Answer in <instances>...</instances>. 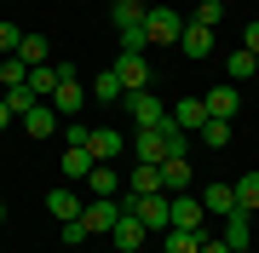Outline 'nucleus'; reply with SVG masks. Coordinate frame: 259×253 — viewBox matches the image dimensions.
<instances>
[{
	"label": "nucleus",
	"mask_w": 259,
	"mask_h": 253,
	"mask_svg": "<svg viewBox=\"0 0 259 253\" xmlns=\"http://www.w3.org/2000/svg\"><path fill=\"white\" fill-rule=\"evenodd\" d=\"M179 35H185V18H179L173 6H150L144 12V40L150 46H173Z\"/></svg>",
	"instance_id": "1"
},
{
	"label": "nucleus",
	"mask_w": 259,
	"mask_h": 253,
	"mask_svg": "<svg viewBox=\"0 0 259 253\" xmlns=\"http://www.w3.org/2000/svg\"><path fill=\"white\" fill-rule=\"evenodd\" d=\"M121 213H133L144 230H167V190H156V196H127Z\"/></svg>",
	"instance_id": "2"
},
{
	"label": "nucleus",
	"mask_w": 259,
	"mask_h": 253,
	"mask_svg": "<svg viewBox=\"0 0 259 253\" xmlns=\"http://www.w3.org/2000/svg\"><path fill=\"white\" fill-rule=\"evenodd\" d=\"M121 104H127L133 127H161V121H167V104L150 92V86H144V92H121Z\"/></svg>",
	"instance_id": "3"
},
{
	"label": "nucleus",
	"mask_w": 259,
	"mask_h": 253,
	"mask_svg": "<svg viewBox=\"0 0 259 253\" xmlns=\"http://www.w3.org/2000/svg\"><path fill=\"white\" fill-rule=\"evenodd\" d=\"M207 207L202 196H167V230H202Z\"/></svg>",
	"instance_id": "4"
},
{
	"label": "nucleus",
	"mask_w": 259,
	"mask_h": 253,
	"mask_svg": "<svg viewBox=\"0 0 259 253\" xmlns=\"http://www.w3.org/2000/svg\"><path fill=\"white\" fill-rule=\"evenodd\" d=\"M115 219H121V201H110V196H93V201L81 207L87 236H110V230H115Z\"/></svg>",
	"instance_id": "5"
},
{
	"label": "nucleus",
	"mask_w": 259,
	"mask_h": 253,
	"mask_svg": "<svg viewBox=\"0 0 259 253\" xmlns=\"http://www.w3.org/2000/svg\"><path fill=\"white\" fill-rule=\"evenodd\" d=\"M115 81H121V92H144V86H150L144 52H121V58H115Z\"/></svg>",
	"instance_id": "6"
},
{
	"label": "nucleus",
	"mask_w": 259,
	"mask_h": 253,
	"mask_svg": "<svg viewBox=\"0 0 259 253\" xmlns=\"http://www.w3.org/2000/svg\"><path fill=\"white\" fill-rule=\"evenodd\" d=\"M156 173H161V190H167V196H185V190H190V178H196L190 156H167Z\"/></svg>",
	"instance_id": "7"
},
{
	"label": "nucleus",
	"mask_w": 259,
	"mask_h": 253,
	"mask_svg": "<svg viewBox=\"0 0 259 253\" xmlns=\"http://www.w3.org/2000/svg\"><path fill=\"white\" fill-rule=\"evenodd\" d=\"M58 127H64V115H58V110H52V104H47V98H40V104H35V110H29V115H23V132H29V138H52V132H58Z\"/></svg>",
	"instance_id": "8"
},
{
	"label": "nucleus",
	"mask_w": 259,
	"mask_h": 253,
	"mask_svg": "<svg viewBox=\"0 0 259 253\" xmlns=\"http://www.w3.org/2000/svg\"><path fill=\"white\" fill-rule=\"evenodd\" d=\"M87 150H93V161H115L121 150H127V138H121L115 127H93L87 132Z\"/></svg>",
	"instance_id": "9"
},
{
	"label": "nucleus",
	"mask_w": 259,
	"mask_h": 253,
	"mask_svg": "<svg viewBox=\"0 0 259 253\" xmlns=\"http://www.w3.org/2000/svg\"><path fill=\"white\" fill-rule=\"evenodd\" d=\"M139 161H150V167L167 161V121L161 127H139Z\"/></svg>",
	"instance_id": "10"
},
{
	"label": "nucleus",
	"mask_w": 259,
	"mask_h": 253,
	"mask_svg": "<svg viewBox=\"0 0 259 253\" xmlns=\"http://www.w3.org/2000/svg\"><path fill=\"white\" fill-rule=\"evenodd\" d=\"M225 247H253V225H248V213H242V207H231V213H225V236H219Z\"/></svg>",
	"instance_id": "11"
},
{
	"label": "nucleus",
	"mask_w": 259,
	"mask_h": 253,
	"mask_svg": "<svg viewBox=\"0 0 259 253\" xmlns=\"http://www.w3.org/2000/svg\"><path fill=\"white\" fill-rule=\"evenodd\" d=\"M144 236H150V230L139 225V219H133V213H121V219H115V230H110V242H115L121 253H139V247H144Z\"/></svg>",
	"instance_id": "12"
},
{
	"label": "nucleus",
	"mask_w": 259,
	"mask_h": 253,
	"mask_svg": "<svg viewBox=\"0 0 259 253\" xmlns=\"http://www.w3.org/2000/svg\"><path fill=\"white\" fill-rule=\"evenodd\" d=\"M179 46H185V58H190V64H202V58L213 52V29H202V23H185Z\"/></svg>",
	"instance_id": "13"
},
{
	"label": "nucleus",
	"mask_w": 259,
	"mask_h": 253,
	"mask_svg": "<svg viewBox=\"0 0 259 253\" xmlns=\"http://www.w3.org/2000/svg\"><path fill=\"white\" fill-rule=\"evenodd\" d=\"M47 104H52L58 115H75V110H81V104H87V86H81V81H58Z\"/></svg>",
	"instance_id": "14"
},
{
	"label": "nucleus",
	"mask_w": 259,
	"mask_h": 253,
	"mask_svg": "<svg viewBox=\"0 0 259 253\" xmlns=\"http://www.w3.org/2000/svg\"><path fill=\"white\" fill-rule=\"evenodd\" d=\"M167 121H173L179 132H190V127L202 132V121H207V104H202V98H179V110L167 115Z\"/></svg>",
	"instance_id": "15"
},
{
	"label": "nucleus",
	"mask_w": 259,
	"mask_h": 253,
	"mask_svg": "<svg viewBox=\"0 0 259 253\" xmlns=\"http://www.w3.org/2000/svg\"><path fill=\"white\" fill-rule=\"evenodd\" d=\"M202 104H207V115H213V121H231L242 98H236V86H213V92H207Z\"/></svg>",
	"instance_id": "16"
},
{
	"label": "nucleus",
	"mask_w": 259,
	"mask_h": 253,
	"mask_svg": "<svg viewBox=\"0 0 259 253\" xmlns=\"http://www.w3.org/2000/svg\"><path fill=\"white\" fill-rule=\"evenodd\" d=\"M202 207H207L213 219H225V213H231V207H236V196H231V178H219V184H207V190H202Z\"/></svg>",
	"instance_id": "17"
},
{
	"label": "nucleus",
	"mask_w": 259,
	"mask_h": 253,
	"mask_svg": "<svg viewBox=\"0 0 259 253\" xmlns=\"http://www.w3.org/2000/svg\"><path fill=\"white\" fill-rule=\"evenodd\" d=\"M0 98H6V110L18 115V121H23L29 110H35V104H40V92H35V86H29V81H18V86H6V92H0Z\"/></svg>",
	"instance_id": "18"
},
{
	"label": "nucleus",
	"mask_w": 259,
	"mask_h": 253,
	"mask_svg": "<svg viewBox=\"0 0 259 253\" xmlns=\"http://www.w3.org/2000/svg\"><path fill=\"white\" fill-rule=\"evenodd\" d=\"M127 190H133V196H156V190H161V173L150 167V161H139V167L127 173Z\"/></svg>",
	"instance_id": "19"
},
{
	"label": "nucleus",
	"mask_w": 259,
	"mask_h": 253,
	"mask_svg": "<svg viewBox=\"0 0 259 253\" xmlns=\"http://www.w3.org/2000/svg\"><path fill=\"white\" fill-rule=\"evenodd\" d=\"M87 184H93V196H115V184H121V173L110 167V161H93V173H87Z\"/></svg>",
	"instance_id": "20"
},
{
	"label": "nucleus",
	"mask_w": 259,
	"mask_h": 253,
	"mask_svg": "<svg viewBox=\"0 0 259 253\" xmlns=\"http://www.w3.org/2000/svg\"><path fill=\"white\" fill-rule=\"evenodd\" d=\"M47 213H52V219H81V201H75V190H47Z\"/></svg>",
	"instance_id": "21"
},
{
	"label": "nucleus",
	"mask_w": 259,
	"mask_h": 253,
	"mask_svg": "<svg viewBox=\"0 0 259 253\" xmlns=\"http://www.w3.org/2000/svg\"><path fill=\"white\" fill-rule=\"evenodd\" d=\"M231 196H236L242 213H253V207H259V173H242L236 184H231Z\"/></svg>",
	"instance_id": "22"
},
{
	"label": "nucleus",
	"mask_w": 259,
	"mask_h": 253,
	"mask_svg": "<svg viewBox=\"0 0 259 253\" xmlns=\"http://www.w3.org/2000/svg\"><path fill=\"white\" fill-rule=\"evenodd\" d=\"M18 81H29V64L12 52V58H0V92H6V86H18Z\"/></svg>",
	"instance_id": "23"
},
{
	"label": "nucleus",
	"mask_w": 259,
	"mask_h": 253,
	"mask_svg": "<svg viewBox=\"0 0 259 253\" xmlns=\"http://www.w3.org/2000/svg\"><path fill=\"white\" fill-rule=\"evenodd\" d=\"M202 144H207V150H225V144H231V121H213V115H207V121H202Z\"/></svg>",
	"instance_id": "24"
},
{
	"label": "nucleus",
	"mask_w": 259,
	"mask_h": 253,
	"mask_svg": "<svg viewBox=\"0 0 259 253\" xmlns=\"http://www.w3.org/2000/svg\"><path fill=\"white\" fill-rule=\"evenodd\" d=\"M93 173V150H64V178H87Z\"/></svg>",
	"instance_id": "25"
},
{
	"label": "nucleus",
	"mask_w": 259,
	"mask_h": 253,
	"mask_svg": "<svg viewBox=\"0 0 259 253\" xmlns=\"http://www.w3.org/2000/svg\"><path fill=\"white\" fill-rule=\"evenodd\" d=\"M93 98H98V104H121V81H115V69H104V75L93 81Z\"/></svg>",
	"instance_id": "26"
},
{
	"label": "nucleus",
	"mask_w": 259,
	"mask_h": 253,
	"mask_svg": "<svg viewBox=\"0 0 259 253\" xmlns=\"http://www.w3.org/2000/svg\"><path fill=\"white\" fill-rule=\"evenodd\" d=\"M29 86H35L40 98H52V86H58V69H52V64H35V69H29Z\"/></svg>",
	"instance_id": "27"
},
{
	"label": "nucleus",
	"mask_w": 259,
	"mask_h": 253,
	"mask_svg": "<svg viewBox=\"0 0 259 253\" xmlns=\"http://www.w3.org/2000/svg\"><path fill=\"white\" fill-rule=\"evenodd\" d=\"M202 247V230H167V253H196Z\"/></svg>",
	"instance_id": "28"
},
{
	"label": "nucleus",
	"mask_w": 259,
	"mask_h": 253,
	"mask_svg": "<svg viewBox=\"0 0 259 253\" xmlns=\"http://www.w3.org/2000/svg\"><path fill=\"white\" fill-rule=\"evenodd\" d=\"M18 58H23L29 69H35V64H47V40H40V35H23V46H18Z\"/></svg>",
	"instance_id": "29"
},
{
	"label": "nucleus",
	"mask_w": 259,
	"mask_h": 253,
	"mask_svg": "<svg viewBox=\"0 0 259 253\" xmlns=\"http://www.w3.org/2000/svg\"><path fill=\"white\" fill-rule=\"evenodd\" d=\"M18 46H23V29L0 18V58H12V52H18Z\"/></svg>",
	"instance_id": "30"
},
{
	"label": "nucleus",
	"mask_w": 259,
	"mask_h": 253,
	"mask_svg": "<svg viewBox=\"0 0 259 253\" xmlns=\"http://www.w3.org/2000/svg\"><path fill=\"white\" fill-rule=\"evenodd\" d=\"M231 75L242 81V75H259V58L248 52V46H242V52H231Z\"/></svg>",
	"instance_id": "31"
},
{
	"label": "nucleus",
	"mask_w": 259,
	"mask_h": 253,
	"mask_svg": "<svg viewBox=\"0 0 259 253\" xmlns=\"http://www.w3.org/2000/svg\"><path fill=\"white\" fill-rule=\"evenodd\" d=\"M219 18H225V6H219V0H202V6H196V23H202V29H213Z\"/></svg>",
	"instance_id": "32"
},
{
	"label": "nucleus",
	"mask_w": 259,
	"mask_h": 253,
	"mask_svg": "<svg viewBox=\"0 0 259 253\" xmlns=\"http://www.w3.org/2000/svg\"><path fill=\"white\" fill-rule=\"evenodd\" d=\"M87 242V225L81 219H64V247H81Z\"/></svg>",
	"instance_id": "33"
},
{
	"label": "nucleus",
	"mask_w": 259,
	"mask_h": 253,
	"mask_svg": "<svg viewBox=\"0 0 259 253\" xmlns=\"http://www.w3.org/2000/svg\"><path fill=\"white\" fill-rule=\"evenodd\" d=\"M242 46H248V52L259 58V23H248V29H242Z\"/></svg>",
	"instance_id": "34"
},
{
	"label": "nucleus",
	"mask_w": 259,
	"mask_h": 253,
	"mask_svg": "<svg viewBox=\"0 0 259 253\" xmlns=\"http://www.w3.org/2000/svg\"><path fill=\"white\" fill-rule=\"evenodd\" d=\"M196 253H231V247H225L219 236H213V242H207V236H202V247H196Z\"/></svg>",
	"instance_id": "35"
},
{
	"label": "nucleus",
	"mask_w": 259,
	"mask_h": 253,
	"mask_svg": "<svg viewBox=\"0 0 259 253\" xmlns=\"http://www.w3.org/2000/svg\"><path fill=\"white\" fill-rule=\"evenodd\" d=\"M12 121H18V115H12V110H6V98H0V132H6Z\"/></svg>",
	"instance_id": "36"
},
{
	"label": "nucleus",
	"mask_w": 259,
	"mask_h": 253,
	"mask_svg": "<svg viewBox=\"0 0 259 253\" xmlns=\"http://www.w3.org/2000/svg\"><path fill=\"white\" fill-rule=\"evenodd\" d=\"M0 225H6V201H0Z\"/></svg>",
	"instance_id": "37"
},
{
	"label": "nucleus",
	"mask_w": 259,
	"mask_h": 253,
	"mask_svg": "<svg viewBox=\"0 0 259 253\" xmlns=\"http://www.w3.org/2000/svg\"><path fill=\"white\" fill-rule=\"evenodd\" d=\"M236 253H253V247H236Z\"/></svg>",
	"instance_id": "38"
},
{
	"label": "nucleus",
	"mask_w": 259,
	"mask_h": 253,
	"mask_svg": "<svg viewBox=\"0 0 259 253\" xmlns=\"http://www.w3.org/2000/svg\"><path fill=\"white\" fill-rule=\"evenodd\" d=\"M110 6H115V0H110Z\"/></svg>",
	"instance_id": "39"
}]
</instances>
